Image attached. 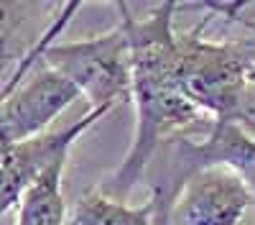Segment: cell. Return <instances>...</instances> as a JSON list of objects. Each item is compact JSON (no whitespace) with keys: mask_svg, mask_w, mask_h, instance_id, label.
<instances>
[{"mask_svg":"<svg viewBox=\"0 0 255 225\" xmlns=\"http://www.w3.org/2000/svg\"><path fill=\"white\" fill-rule=\"evenodd\" d=\"M120 26L130 46V100L135 105V133L118 169L100 182V190L125 200L148 174L166 141L189 128H207V120L181 90L179 46L174 15L179 3H158L151 13L135 18L125 3H115Z\"/></svg>","mask_w":255,"mask_h":225,"instance_id":"obj_1","label":"cell"},{"mask_svg":"<svg viewBox=\"0 0 255 225\" xmlns=\"http://www.w3.org/2000/svg\"><path fill=\"white\" fill-rule=\"evenodd\" d=\"M209 20L176 31L181 90L207 120L255 133V41H212Z\"/></svg>","mask_w":255,"mask_h":225,"instance_id":"obj_2","label":"cell"},{"mask_svg":"<svg viewBox=\"0 0 255 225\" xmlns=\"http://www.w3.org/2000/svg\"><path fill=\"white\" fill-rule=\"evenodd\" d=\"M41 64L67 77L79 97H87L90 110H115L130 100V46L120 23L90 38L54 41Z\"/></svg>","mask_w":255,"mask_h":225,"instance_id":"obj_3","label":"cell"},{"mask_svg":"<svg viewBox=\"0 0 255 225\" xmlns=\"http://www.w3.org/2000/svg\"><path fill=\"white\" fill-rule=\"evenodd\" d=\"M168 161L161 164V174L153 182V190L163 195L171 205L174 195L189 174L204 167H227L235 172L255 200V133L235 126V123H209L202 138L174 136L161 151Z\"/></svg>","mask_w":255,"mask_h":225,"instance_id":"obj_4","label":"cell"},{"mask_svg":"<svg viewBox=\"0 0 255 225\" xmlns=\"http://www.w3.org/2000/svg\"><path fill=\"white\" fill-rule=\"evenodd\" d=\"M79 100L77 87L46 64L10 74L0 87V141L18 143L49 133V126Z\"/></svg>","mask_w":255,"mask_h":225,"instance_id":"obj_5","label":"cell"},{"mask_svg":"<svg viewBox=\"0 0 255 225\" xmlns=\"http://www.w3.org/2000/svg\"><path fill=\"white\" fill-rule=\"evenodd\" d=\"M255 205L248 184L227 167L189 174L168 205L166 225H243Z\"/></svg>","mask_w":255,"mask_h":225,"instance_id":"obj_6","label":"cell"},{"mask_svg":"<svg viewBox=\"0 0 255 225\" xmlns=\"http://www.w3.org/2000/svg\"><path fill=\"white\" fill-rule=\"evenodd\" d=\"M110 113L113 110H87L59 131H49L44 136L18 143L0 141V223L10 210H15L26 187L61 149H72L84 133Z\"/></svg>","mask_w":255,"mask_h":225,"instance_id":"obj_7","label":"cell"},{"mask_svg":"<svg viewBox=\"0 0 255 225\" xmlns=\"http://www.w3.org/2000/svg\"><path fill=\"white\" fill-rule=\"evenodd\" d=\"M72 149H61L38 177L26 187L15 205V225H64L67 200H64V172Z\"/></svg>","mask_w":255,"mask_h":225,"instance_id":"obj_8","label":"cell"},{"mask_svg":"<svg viewBox=\"0 0 255 225\" xmlns=\"http://www.w3.org/2000/svg\"><path fill=\"white\" fill-rule=\"evenodd\" d=\"M153 223V200L148 197L143 205H125L105 195L100 187L84 192L72 213H67L64 225H151Z\"/></svg>","mask_w":255,"mask_h":225,"instance_id":"obj_9","label":"cell"},{"mask_svg":"<svg viewBox=\"0 0 255 225\" xmlns=\"http://www.w3.org/2000/svg\"><path fill=\"white\" fill-rule=\"evenodd\" d=\"M44 3H18V0H0V87L8 82L20 59L28 54L33 44H23V31ZM41 36V33H38Z\"/></svg>","mask_w":255,"mask_h":225,"instance_id":"obj_10","label":"cell"},{"mask_svg":"<svg viewBox=\"0 0 255 225\" xmlns=\"http://www.w3.org/2000/svg\"><path fill=\"white\" fill-rule=\"evenodd\" d=\"M202 8H207L209 13L222 15L225 20H250L255 23V3H202Z\"/></svg>","mask_w":255,"mask_h":225,"instance_id":"obj_11","label":"cell"},{"mask_svg":"<svg viewBox=\"0 0 255 225\" xmlns=\"http://www.w3.org/2000/svg\"><path fill=\"white\" fill-rule=\"evenodd\" d=\"M151 200H153V223L151 225H166V215H168V202L161 197L158 190L151 187Z\"/></svg>","mask_w":255,"mask_h":225,"instance_id":"obj_12","label":"cell"}]
</instances>
